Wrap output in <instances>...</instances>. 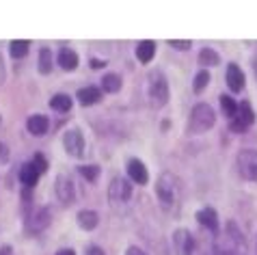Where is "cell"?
<instances>
[{
	"mask_svg": "<svg viewBox=\"0 0 257 255\" xmlns=\"http://www.w3.org/2000/svg\"><path fill=\"white\" fill-rule=\"evenodd\" d=\"M182 195H184V184L175 173L164 171L156 180V197L160 201V208L164 212H177L182 205Z\"/></svg>",
	"mask_w": 257,
	"mask_h": 255,
	"instance_id": "cell-1",
	"label": "cell"
},
{
	"mask_svg": "<svg viewBox=\"0 0 257 255\" xmlns=\"http://www.w3.org/2000/svg\"><path fill=\"white\" fill-rule=\"evenodd\" d=\"M212 255H248L246 240L235 223H227L225 233L218 236L212 246Z\"/></svg>",
	"mask_w": 257,
	"mask_h": 255,
	"instance_id": "cell-2",
	"label": "cell"
},
{
	"mask_svg": "<svg viewBox=\"0 0 257 255\" xmlns=\"http://www.w3.org/2000/svg\"><path fill=\"white\" fill-rule=\"evenodd\" d=\"M147 97L154 108H162L169 102V82L160 69H156L147 76Z\"/></svg>",
	"mask_w": 257,
	"mask_h": 255,
	"instance_id": "cell-3",
	"label": "cell"
},
{
	"mask_svg": "<svg viewBox=\"0 0 257 255\" xmlns=\"http://www.w3.org/2000/svg\"><path fill=\"white\" fill-rule=\"evenodd\" d=\"M216 123V115H214L212 106L208 104H195L190 110V119H188V132L192 134H203Z\"/></svg>",
	"mask_w": 257,
	"mask_h": 255,
	"instance_id": "cell-4",
	"label": "cell"
},
{
	"mask_svg": "<svg viewBox=\"0 0 257 255\" xmlns=\"http://www.w3.org/2000/svg\"><path fill=\"white\" fill-rule=\"evenodd\" d=\"M132 199V182L127 178H112V182L108 184V201L115 210H121L123 205H127V201Z\"/></svg>",
	"mask_w": 257,
	"mask_h": 255,
	"instance_id": "cell-5",
	"label": "cell"
},
{
	"mask_svg": "<svg viewBox=\"0 0 257 255\" xmlns=\"http://www.w3.org/2000/svg\"><path fill=\"white\" fill-rule=\"evenodd\" d=\"M235 165L242 178L257 184V150H242L235 158Z\"/></svg>",
	"mask_w": 257,
	"mask_h": 255,
	"instance_id": "cell-6",
	"label": "cell"
},
{
	"mask_svg": "<svg viewBox=\"0 0 257 255\" xmlns=\"http://www.w3.org/2000/svg\"><path fill=\"white\" fill-rule=\"evenodd\" d=\"M253 123H255V110L251 108V104L248 102L238 104V112H235V117L231 119V123H229L231 132L242 134V132H246Z\"/></svg>",
	"mask_w": 257,
	"mask_h": 255,
	"instance_id": "cell-7",
	"label": "cell"
},
{
	"mask_svg": "<svg viewBox=\"0 0 257 255\" xmlns=\"http://www.w3.org/2000/svg\"><path fill=\"white\" fill-rule=\"evenodd\" d=\"M52 223V214H50V208H35L31 214L26 216V231L28 233H41L44 229H48V225Z\"/></svg>",
	"mask_w": 257,
	"mask_h": 255,
	"instance_id": "cell-8",
	"label": "cell"
},
{
	"mask_svg": "<svg viewBox=\"0 0 257 255\" xmlns=\"http://www.w3.org/2000/svg\"><path fill=\"white\" fill-rule=\"evenodd\" d=\"M63 145H65V152L74 156V158H82L84 156V137L78 128H69L63 134Z\"/></svg>",
	"mask_w": 257,
	"mask_h": 255,
	"instance_id": "cell-9",
	"label": "cell"
},
{
	"mask_svg": "<svg viewBox=\"0 0 257 255\" xmlns=\"http://www.w3.org/2000/svg\"><path fill=\"white\" fill-rule=\"evenodd\" d=\"M173 251L175 255H192L195 253V238H192V233L188 229H175L173 231Z\"/></svg>",
	"mask_w": 257,
	"mask_h": 255,
	"instance_id": "cell-10",
	"label": "cell"
},
{
	"mask_svg": "<svg viewBox=\"0 0 257 255\" xmlns=\"http://www.w3.org/2000/svg\"><path fill=\"white\" fill-rule=\"evenodd\" d=\"M54 188H56V197H59L65 205H71L76 201V186H74V180H71L69 175H65V173L56 175Z\"/></svg>",
	"mask_w": 257,
	"mask_h": 255,
	"instance_id": "cell-11",
	"label": "cell"
},
{
	"mask_svg": "<svg viewBox=\"0 0 257 255\" xmlns=\"http://www.w3.org/2000/svg\"><path fill=\"white\" fill-rule=\"evenodd\" d=\"M127 180L139 184V186H145L149 182V173H147V167L143 165V160H139V158L127 160Z\"/></svg>",
	"mask_w": 257,
	"mask_h": 255,
	"instance_id": "cell-12",
	"label": "cell"
},
{
	"mask_svg": "<svg viewBox=\"0 0 257 255\" xmlns=\"http://www.w3.org/2000/svg\"><path fill=\"white\" fill-rule=\"evenodd\" d=\"M197 223L201 225V227H205L208 231H212V233H218V229H220L218 214H216L214 208H210V205H205V208H201L197 212Z\"/></svg>",
	"mask_w": 257,
	"mask_h": 255,
	"instance_id": "cell-13",
	"label": "cell"
},
{
	"mask_svg": "<svg viewBox=\"0 0 257 255\" xmlns=\"http://www.w3.org/2000/svg\"><path fill=\"white\" fill-rule=\"evenodd\" d=\"M227 87L233 93H240L244 89V74H242V69L235 63H229V67H227Z\"/></svg>",
	"mask_w": 257,
	"mask_h": 255,
	"instance_id": "cell-14",
	"label": "cell"
},
{
	"mask_svg": "<svg viewBox=\"0 0 257 255\" xmlns=\"http://www.w3.org/2000/svg\"><path fill=\"white\" fill-rule=\"evenodd\" d=\"M26 128L33 137H44V134L50 130V119L46 115H31L26 121Z\"/></svg>",
	"mask_w": 257,
	"mask_h": 255,
	"instance_id": "cell-15",
	"label": "cell"
},
{
	"mask_svg": "<svg viewBox=\"0 0 257 255\" xmlns=\"http://www.w3.org/2000/svg\"><path fill=\"white\" fill-rule=\"evenodd\" d=\"M78 54L71 50V48H61L59 54H56V63L61 65V69H65V72H74L78 67Z\"/></svg>",
	"mask_w": 257,
	"mask_h": 255,
	"instance_id": "cell-16",
	"label": "cell"
},
{
	"mask_svg": "<svg viewBox=\"0 0 257 255\" xmlns=\"http://www.w3.org/2000/svg\"><path fill=\"white\" fill-rule=\"evenodd\" d=\"M76 97H78V104L80 106H93L102 100V89L99 87H82L76 93Z\"/></svg>",
	"mask_w": 257,
	"mask_h": 255,
	"instance_id": "cell-17",
	"label": "cell"
},
{
	"mask_svg": "<svg viewBox=\"0 0 257 255\" xmlns=\"http://www.w3.org/2000/svg\"><path fill=\"white\" fill-rule=\"evenodd\" d=\"M76 221H78V227H80V229L91 231V229L97 227L99 216H97L95 210H80V212H78V216H76Z\"/></svg>",
	"mask_w": 257,
	"mask_h": 255,
	"instance_id": "cell-18",
	"label": "cell"
},
{
	"mask_svg": "<svg viewBox=\"0 0 257 255\" xmlns=\"http://www.w3.org/2000/svg\"><path fill=\"white\" fill-rule=\"evenodd\" d=\"M20 182H22L26 188H35V186H37L39 173L33 169L31 162H26V165H22V169H20Z\"/></svg>",
	"mask_w": 257,
	"mask_h": 255,
	"instance_id": "cell-19",
	"label": "cell"
},
{
	"mask_svg": "<svg viewBox=\"0 0 257 255\" xmlns=\"http://www.w3.org/2000/svg\"><path fill=\"white\" fill-rule=\"evenodd\" d=\"M156 56V44L154 41H139V46H137V59L141 63H152V59Z\"/></svg>",
	"mask_w": 257,
	"mask_h": 255,
	"instance_id": "cell-20",
	"label": "cell"
},
{
	"mask_svg": "<svg viewBox=\"0 0 257 255\" xmlns=\"http://www.w3.org/2000/svg\"><path fill=\"white\" fill-rule=\"evenodd\" d=\"M71 97L65 95V93H56L52 95V100H50V108L56 110V112H69L71 110Z\"/></svg>",
	"mask_w": 257,
	"mask_h": 255,
	"instance_id": "cell-21",
	"label": "cell"
},
{
	"mask_svg": "<svg viewBox=\"0 0 257 255\" xmlns=\"http://www.w3.org/2000/svg\"><path fill=\"white\" fill-rule=\"evenodd\" d=\"M121 84H123V80H121L119 74H104L102 78V89L106 91V93H117V91L121 89Z\"/></svg>",
	"mask_w": 257,
	"mask_h": 255,
	"instance_id": "cell-22",
	"label": "cell"
},
{
	"mask_svg": "<svg viewBox=\"0 0 257 255\" xmlns=\"http://www.w3.org/2000/svg\"><path fill=\"white\" fill-rule=\"evenodd\" d=\"M28 50H31V41H26V39L11 41V46H9V54L13 56V59H24V56L28 54Z\"/></svg>",
	"mask_w": 257,
	"mask_h": 255,
	"instance_id": "cell-23",
	"label": "cell"
},
{
	"mask_svg": "<svg viewBox=\"0 0 257 255\" xmlns=\"http://www.w3.org/2000/svg\"><path fill=\"white\" fill-rule=\"evenodd\" d=\"M52 72V50L50 48H41L39 50V74H50Z\"/></svg>",
	"mask_w": 257,
	"mask_h": 255,
	"instance_id": "cell-24",
	"label": "cell"
},
{
	"mask_svg": "<svg viewBox=\"0 0 257 255\" xmlns=\"http://www.w3.org/2000/svg\"><path fill=\"white\" fill-rule=\"evenodd\" d=\"M199 63H201V65H208V67H214L220 63V56L216 50H212V48H203V50L199 52Z\"/></svg>",
	"mask_w": 257,
	"mask_h": 255,
	"instance_id": "cell-25",
	"label": "cell"
},
{
	"mask_svg": "<svg viewBox=\"0 0 257 255\" xmlns=\"http://www.w3.org/2000/svg\"><path fill=\"white\" fill-rule=\"evenodd\" d=\"M210 80H212L210 72H208V69H201V72L195 76V82H192V91H195V93H203V89L210 84Z\"/></svg>",
	"mask_w": 257,
	"mask_h": 255,
	"instance_id": "cell-26",
	"label": "cell"
},
{
	"mask_svg": "<svg viewBox=\"0 0 257 255\" xmlns=\"http://www.w3.org/2000/svg\"><path fill=\"white\" fill-rule=\"evenodd\" d=\"M78 173L87 182H95L99 178V167L97 165H82V167H78Z\"/></svg>",
	"mask_w": 257,
	"mask_h": 255,
	"instance_id": "cell-27",
	"label": "cell"
},
{
	"mask_svg": "<svg viewBox=\"0 0 257 255\" xmlns=\"http://www.w3.org/2000/svg\"><path fill=\"white\" fill-rule=\"evenodd\" d=\"M220 106H223V112L229 119H233L235 112H238V104H235L233 97H229V95H220Z\"/></svg>",
	"mask_w": 257,
	"mask_h": 255,
	"instance_id": "cell-28",
	"label": "cell"
},
{
	"mask_svg": "<svg viewBox=\"0 0 257 255\" xmlns=\"http://www.w3.org/2000/svg\"><path fill=\"white\" fill-rule=\"evenodd\" d=\"M31 165H33V169H35V171H37L39 175L48 171V160H46L44 154H35L33 160H31Z\"/></svg>",
	"mask_w": 257,
	"mask_h": 255,
	"instance_id": "cell-29",
	"label": "cell"
},
{
	"mask_svg": "<svg viewBox=\"0 0 257 255\" xmlns=\"http://www.w3.org/2000/svg\"><path fill=\"white\" fill-rule=\"evenodd\" d=\"M169 46H171V48H175V50H188V48L192 46V41H188V39H186V41L171 39V41H169Z\"/></svg>",
	"mask_w": 257,
	"mask_h": 255,
	"instance_id": "cell-30",
	"label": "cell"
},
{
	"mask_svg": "<svg viewBox=\"0 0 257 255\" xmlns=\"http://www.w3.org/2000/svg\"><path fill=\"white\" fill-rule=\"evenodd\" d=\"M84 255H106L102 246H97V244H89L87 246V251H84Z\"/></svg>",
	"mask_w": 257,
	"mask_h": 255,
	"instance_id": "cell-31",
	"label": "cell"
},
{
	"mask_svg": "<svg viewBox=\"0 0 257 255\" xmlns=\"http://www.w3.org/2000/svg\"><path fill=\"white\" fill-rule=\"evenodd\" d=\"M7 160H9V147L0 143V162H7Z\"/></svg>",
	"mask_w": 257,
	"mask_h": 255,
	"instance_id": "cell-32",
	"label": "cell"
},
{
	"mask_svg": "<svg viewBox=\"0 0 257 255\" xmlns=\"http://www.w3.org/2000/svg\"><path fill=\"white\" fill-rule=\"evenodd\" d=\"M125 255H147V253L143 249H139V246H130V249L125 251Z\"/></svg>",
	"mask_w": 257,
	"mask_h": 255,
	"instance_id": "cell-33",
	"label": "cell"
},
{
	"mask_svg": "<svg viewBox=\"0 0 257 255\" xmlns=\"http://www.w3.org/2000/svg\"><path fill=\"white\" fill-rule=\"evenodd\" d=\"M91 67H93V69H102V67H106V61H102V59H93V61H91Z\"/></svg>",
	"mask_w": 257,
	"mask_h": 255,
	"instance_id": "cell-34",
	"label": "cell"
},
{
	"mask_svg": "<svg viewBox=\"0 0 257 255\" xmlns=\"http://www.w3.org/2000/svg\"><path fill=\"white\" fill-rule=\"evenodd\" d=\"M0 255H13L11 244H3V246H0Z\"/></svg>",
	"mask_w": 257,
	"mask_h": 255,
	"instance_id": "cell-35",
	"label": "cell"
},
{
	"mask_svg": "<svg viewBox=\"0 0 257 255\" xmlns=\"http://www.w3.org/2000/svg\"><path fill=\"white\" fill-rule=\"evenodd\" d=\"M5 82V65H3V56H0V84Z\"/></svg>",
	"mask_w": 257,
	"mask_h": 255,
	"instance_id": "cell-36",
	"label": "cell"
},
{
	"mask_svg": "<svg viewBox=\"0 0 257 255\" xmlns=\"http://www.w3.org/2000/svg\"><path fill=\"white\" fill-rule=\"evenodd\" d=\"M56 255H76L71 249H61V251H56Z\"/></svg>",
	"mask_w": 257,
	"mask_h": 255,
	"instance_id": "cell-37",
	"label": "cell"
},
{
	"mask_svg": "<svg viewBox=\"0 0 257 255\" xmlns=\"http://www.w3.org/2000/svg\"><path fill=\"white\" fill-rule=\"evenodd\" d=\"M253 72H255V78H257V59H255V63H253Z\"/></svg>",
	"mask_w": 257,
	"mask_h": 255,
	"instance_id": "cell-38",
	"label": "cell"
},
{
	"mask_svg": "<svg viewBox=\"0 0 257 255\" xmlns=\"http://www.w3.org/2000/svg\"><path fill=\"white\" fill-rule=\"evenodd\" d=\"M0 121H3V117H0Z\"/></svg>",
	"mask_w": 257,
	"mask_h": 255,
	"instance_id": "cell-39",
	"label": "cell"
}]
</instances>
